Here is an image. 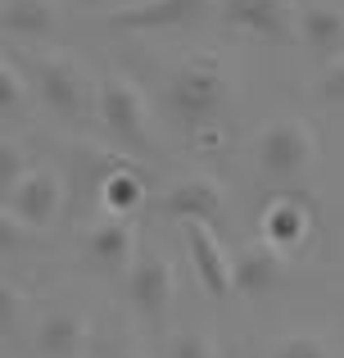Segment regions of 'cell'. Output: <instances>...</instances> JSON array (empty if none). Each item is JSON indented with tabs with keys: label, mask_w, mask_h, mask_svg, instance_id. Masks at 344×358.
<instances>
[{
	"label": "cell",
	"mask_w": 344,
	"mask_h": 358,
	"mask_svg": "<svg viewBox=\"0 0 344 358\" xmlns=\"http://www.w3.org/2000/svg\"><path fill=\"white\" fill-rule=\"evenodd\" d=\"M222 105H227V73H222V64L213 59V55H200V59L181 64V69L172 73L168 109L186 131L218 127Z\"/></svg>",
	"instance_id": "6da1fadb"
},
{
	"label": "cell",
	"mask_w": 344,
	"mask_h": 358,
	"mask_svg": "<svg viewBox=\"0 0 344 358\" xmlns=\"http://www.w3.org/2000/svg\"><path fill=\"white\" fill-rule=\"evenodd\" d=\"M18 308H23V290L9 286V281H0V331H5V327H14Z\"/></svg>",
	"instance_id": "cb8c5ba5"
},
{
	"label": "cell",
	"mask_w": 344,
	"mask_h": 358,
	"mask_svg": "<svg viewBox=\"0 0 344 358\" xmlns=\"http://www.w3.org/2000/svg\"><path fill=\"white\" fill-rule=\"evenodd\" d=\"M100 195H105V204L118 213V218H127V213L141 204V195H145V186H141V177L136 173H127L123 164H118V173H109L105 177V186H100Z\"/></svg>",
	"instance_id": "e0dca14e"
},
{
	"label": "cell",
	"mask_w": 344,
	"mask_h": 358,
	"mask_svg": "<svg viewBox=\"0 0 344 358\" xmlns=\"http://www.w3.org/2000/svg\"><path fill=\"white\" fill-rule=\"evenodd\" d=\"M96 109L100 122L114 131L123 145H145V96L132 78H105L96 91Z\"/></svg>",
	"instance_id": "5b68a950"
},
{
	"label": "cell",
	"mask_w": 344,
	"mask_h": 358,
	"mask_svg": "<svg viewBox=\"0 0 344 358\" xmlns=\"http://www.w3.org/2000/svg\"><path fill=\"white\" fill-rule=\"evenodd\" d=\"M181 236H186V250H190V263L195 272H200L204 290H209L213 299H227L231 290V259L227 250H222V241L213 236L209 222H181Z\"/></svg>",
	"instance_id": "ba28073f"
},
{
	"label": "cell",
	"mask_w": 344,
	"mask_h": 358,
	"mask_svg": "<svg viewBox=\"0 0 344 358\" xmlns=\"http://www.w3.org/2000/svg\"><path fill=\"white\" fill-rule=\"evenodd\" d=\"M0 27L14 36H45L54 27V9H50V0H5Z\"/></svg>",
	"instance_id": "2e32d148"
},
{
	"label": "cell",
	"mask_w": 344,
	"mask_h": 358,
	"mask_svg": "<svg viewBox=\"0 0 344 358\" xmlns=\"http://www.w3.org/2000/svg\"><path fill=\"white\" fill-rule=\"evenodd\" d=\"M27 173V164H23V150L14 145L9 136H0V191H14L18 186V177Z\"/></svg>",
	"instance_id": "44dd1931"
},
{
	"label": "cell",
	"mask_w": 344,
	"mask_h": 358,
	"mask_svg": "<svg viewBox=\"0 0 344 358\" xmlns=\"http://www.w3.org/2000/svg\"><path fill=\"white\" fill-rule=\"evenodd\" d=\"M87 317L82 313H54L41 322V331H36V345H41L45 358H77L82 345H87Z\"/></svg>",
	"instance_id": "9a60e30c"
},
{
	"label": "cell",
	"mask_w": 344,
	"mask_h": 358,
	"mask_svg": "<svg viewBox=\"0 0 344 358\" xmlns=\"http://www.w3.org/2000/svg\"><path fill=\"white\" fill-rule=\"evenodd\" d=\"M272 358H336V345L322 331H290L272 350Z\"/></svg>",
	"instance_id": "ac0fdd59"
},
{
	"label": "cell",
	"mask_w": 344,
	"mask_h": 358,
	"mask_svg": "<svg viewBox=\"0 0 344 358\" xmlns=\"http://www.w3.org/2000/svg\"><path fill=\"white\" fill-rule=\"evenodd\" d=\"M317 159V136H313L308 122L299 118H276L272 127L258 136V164L272 182H290V177H304Z\"/></svg>",
	"instance_id": "7a4b0ae2"
},
{
	"label": "cell",
	"mask_w": 344,
	"mask_h": 358,
	"mask_svg": "<svg viewBox=\"0 0 344 358\" xmlns=\"http://www.w3.org/2000/svg\"><path fill=\"white\" fill-rule=\"evenodd\" d=\"M227 209V195L213 177H190V182H177L168 195H163V213L177 222H209Z\"/></svg>",
	"instance_id": "8fae6325"
},
{
	"label": "cell",
	"mask_w": 344,
	"mask_h": 358,
	"mask_svg": "<svg viewBox=\"0 0 344 358\" xmlns=\"http://www.w3.org/2000/svg\"><path fill=\"white\" fill-rule=\"evenodd\" d=\"M308 231H313V204L304 200V195L281 191V195L267 200V209H263V241H272L281 254H290V250H299V245L308 241Z\"/></svg>",
	"instance_id": "30bf717a"
},
{
	"label": "cell",
	"mask_w": 344,
	"mask_h": 358,
	"mask_svg": "<svg viewBox=\"0 0 344 358\" xmlns=\"http://www.w3.org/2000/svg\"><path fill=\"white\" fill-rule=\"evenodd\" d=\"M222 23L249 32L272 45H294L299 41V14L294 0H222Z\"/></svg>",
	"instance_id": "3957f363"
},
{
	"label": "cell",
	"mask_w": 344,
	"mask_h": 358,
	"mask_svg": "<svg viewBox=\"0 0 344 358\" xmlns=\"http://www.w3.org/2000/svg\"><path fill=\"white\" fill-rule=\"evenodd\" d=\"M9 209H14V218L23 222V227H32V231L50 227V218L59 213V177H54L50 168L23 173L18 186L9 191Z\"/></svg>",
	"instance_id": "9c48e42d"
},
{
	"label": "cell",
	"mask_w": 344,
	"mask_h": 358,
	"mask_svg": "<svg viewBox=\"0 0 344 358\" xmlns=\"http://www.w3.org/2000/svg\"><path fill=\"white\" fill-rule=\"evenodd\" d=\"M322 96L344 105V55H336V59L327 64V73H322Z\"/></svg>",
	"instance_id": "7402d4cb"
},
{
	"label": "cell",
	"mask_w": 344,
	"mask_h": 358,
	"mask_svg": "<svg viewBox=\"0 0 344 358\" xmlns=\"http://www.w3.org/2000/svg\"><path fill=\"white\" fill-rule=\"evenodd\" d=\"M172 290H177V277H172V263L163 259V254H145V259H136L132 272H127V299H132V308L145 313V317L168 313Z\"/></svg>",
	"instance_id": "8992f818"
},
{
	"label": "cell",
	"mask_w": 344,
	"mask_h": 358,
	"mask_svg": "<svg viewBox=\"0 0 344 358\" xmlns=\"http://www.w3.org/2000/svg\"><path fill=\"white\" fill-rule=\"evenodd\" d=\"M27 231H32V227H23V222H18L9 209H0V254L14 250V245H23V241H27Z\"/></svg>",
	"instance_id": "603a6c76"
},
{
	"label": "cell",
	"mask_w": 344,
	"mask_h": 358,
	"mask_svg": "<svg viewBox=\"0 0 344 358\" xmlns=\"http://www.w3.org/2000/svg\"><path fill=\"white\" fill-rule=\"evenodd\" d=\"M168 358H218V345H213V336L204 327H186V331L172 336Z\"/></svg>",
	"instance_id": "d6986e66"
},
{
	"label": "cell",
	"mask_w": 344,
	"mask_h": 358,
	"mask_svg": "<svg viewBox=\"0 0 344 358\" xmlns=\"http://www.w3.org/2000/svg\"><path fill=\"white\" fill-rule=\"evenodd\" d=\"M281 277H285V254L276 250L272 241H254L231 259V286L249 299L272 295V290L281 286Z\"/></svg>",
	"instance_id": "52a82bcc"
},
{
	"label": "cell",
	"mask_w": 344,
	"mask_h": 358,
	"mask_svg": "<svg viewBox=\"0 0 344 358\" xmlns=\"http://www.w3.org/2000/svg\"><path fill=\"white\" fill-rule=\"evenodd\" d=\"M299 41L308 45V50L327 55V59L344 55V14H340L336 5H304V14H299Z\"/></svg>",
	"instance_id": "5bb4252c"
},
{
	"label": "cell",
	"mask_w": 344,
	"mask_h": 358,
	"mask_svg": "<svg viewBox=\"0 0 344 358\" xmlns=\"http://www.w3.org/2000/svg\"><path fill=\"white\" fill-rule=\"evenodd\" d=\"M36 87H41V100L63 118H82L91 109V82L87 69L68 55H41L36 59Z\"/></svg>",
	"instance_id": "277c9868"
},
{
	"label": "cell",
	"mask_w": 344,
	"mask_h": 358,
	"mask_svg": "<svg viewBox=\"0 0 344 358\" xmlns=\"http://www.w3.org/2000/svg\"><path fill=\"white\" fill-rule=\"evenodd\" d=\"M27 91H23V78L14 73V64L0 59V114H14V109H23Z\"/></svg>",
	"instance_id": "ffe728a7"
},
{
	"label": "cell",
	"mask_w": 344,
	"mask_h": 358,
	"mask_svg": "<svg viewBox=\"0 0 344 358\" xmlns=\"http://www.w3.org/2000/svg\"><path fill=\"white\" fill-rule=\"evenodd\" d=\"M87 254H91V263L96 268H105V272H132V263H136V227H132V218H109V222H100L96 231L87 236Z\"/></svg>",
	"instance_id": "7c38bea8"
},
{
	"label": "cell",
	"mask_w": 344,
	"mask_h": 358,
	"mask_svg": "<svg viewBox=\"0 0 344 358\" xmlns=\"http://www.w3.org/2000/svg\"><path fill=\"white\" fill-rule=\"evenodd\" d=\"M114 358H141V354H132V350H127V354H114Z\"/></svg>",
	"instance_id": "d4e9b609"
},
{
	"label": "cell",
	"mask_w": 344,
	"mask_h": 358,
	"mask_svg": "<svg viewBox=\"0 0 344 358\" xmlns=\"http://www.w3.org/2000/svg\"><path fill=\"white\" fill-rule=\"evenodd\" d=\"M204 0H127L109 14L114 27H127V32H154V27H177L200 9Z\"/></svg>",
	"instance_id": "4fadbf2b"
}]
</instances>
